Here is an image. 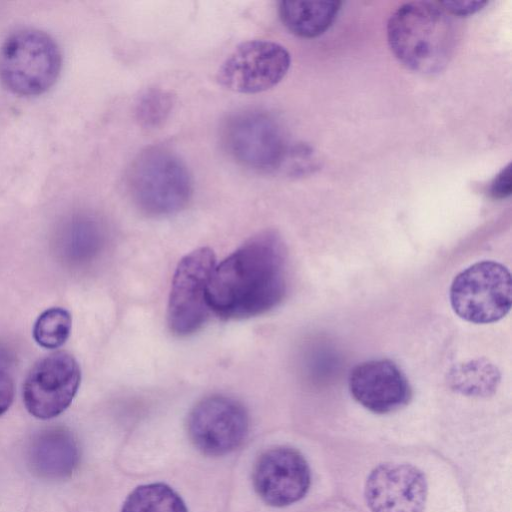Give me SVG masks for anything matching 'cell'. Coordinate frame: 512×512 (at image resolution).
I'll list each match as a JSON object with an SVG mask.
<instances>
[{
    "mask_svg": "<svg viewBox=\"0 0 512 512\" xmlns=\"http://www.w3.org/2000/svg\"><path fill=\"white\" fill-rule=\"evenodd\" d=\"M127 188L140 211L163 217L187 206L193 181L178 155L163 147H150L133 160L127 173Z\"/></svg>",
    "mask_w": 512,
    "mask_h": 512,
    "instance_id": "cell-3",
    "label": "cell"
},
{
    "mask_svg": "<svg viewBox=\"0 0 512 512\" xmlns=\"http://www.w3.org/2000/svg\"><path fill=\"white\" fill-rule=\"evenodd\" d=\"M71 327L72 318L66 309L49 308L36 319L33 326V338L43 348L56 349L66 342Z\"/></svg>",
    "mask_w": 512,
    "mask_h": 512,
    "instance_id": "cell-18",
    "label": "cell"
},
{
    "mask_svg": "<svg viewBox=\"0 0 512 512\" xmlns=\"http://www.w3.org/2000/svg\"><path fill=\"white\" fill-rule=\"evenodd\" d=\"M450 303L460 318L471 323L488 324L502 319L512 303L510 272L495 261L469 266L454 278Z\"/></svg>",
    "mask_w": 512,
    "mask_h": 512,
    "instance_id": "cell-5",
    "label": "cell"
},
{
    "mask_svg": "<svg viewBox=\"0 0 512 512\" xmlns=\"http://www.w3.org/2000/svg\"><path fill=\"white\" fill-rule=\"evenodd\" d=\"M353 398L377 414L394 412L411 397L408 380L400 368L387 359L369 360L355 366L349 375Z\"/></svg>",
    "mask_w": 512,
    "mask_h": 512,
    "instance_id": "cell-13",
    "label": "cell"
},
{
    "mask_svg": "<svg viewBox=\"0 0 512 512\" xmlns=\"http://www.w3.org/2000/svg\"><path fill=\"white\" fill-rule=\"evenodd\" d=\"M428 485L423 472L408 463H382L368 475L364 495L371 512H423Z\"/></svg>",
    "mask_w": 512,
    "mask_h": 512,
    "instance_id": "cell-12",
    "label": "cell"
},
{
    "mask_svg": "<svg viewBox=\"0 0 512 512\" xmlns=\"http://www.w3.org/2000/svg\"><path fill=\"white\" fill-rule=\"evenodd\" d=\"M500 381L498 369L489 361L478 359L454 367L449 382L455 391L473 397L492 394Z\"/></svg>",
    "mask_w": 512,
    "mask_h": 512,
    "instance_id": "cell-16",
    "label": "cell"
},
{
    "mask_svg": "<svg viewBox=\"0 0 512 512\" xmlns=\"http://www.w3.org/2000/svg\"><path fill=\"white\" fill-rule=\"evenodd\" d=\"M249 428L244 406L237 400L213 395L202 399L188 416L191 442L203 454L221 456L238 448Z\"/></svg>",
    "mask_w": 512,
    "mask_h": 512,
    "instance_id": "cell-10",
    "label": "cell"
},
{
    "mask_svg": "<svg viewBox=\"0 0 512 512\" xmlns=\"http://www.w3.org/2000/svg\"><path fill=\"white\" fill-rule=\"evenodd\" d=\"M488 192L494 199H504L512 192L511 164L505 166L491 181Z\"/></svg>",
    "mask_w": 512,
    "mask_h": 512,
    "instance_id": "cell-21",
    "label": "cell"
},
{
    "mask_svg": "<svg viewBox=\"0 0 512 512\" xmlns=\"http://www.w3.org/2000/svg\"><path fill=\"white\" fill-rule=\"evenodd\" d=\"M387 41L395 58L407 69L424 75L441 72L456 43L454 21L439 2L412 1L389 17Z\"/></svg>",
    "mask_w": 512,
    "mask_h": 512,
    "instance_id": "cell-2",
    "label": "cell"
},
{
    "mask_svg": "<svg viewBox=\"0 0 512 512\" xmlns=\"http://www.w3.org/2000/svg\"><path fill=\"white\" fill-rule=\"evenodd\" d=\"M14 398V381L6 355L0 351V416L12 404Z\"/></svg>",
    "mask_w": 512,
    "mask_h": 512,
    "instance_id": "cell-20",
    "label": "cell"
},
{
    "mask_svg": "<svg viewBox=\"0 0 512 512\" xmlns=\"http://www.w3.org/2000/svg\"><path fill=\"white\" fill-rule=\"evenodd\" d=\"M223 141L238 163L263 172L280 169L293 149L279 122L258 110L240 112L229 118L224 126Z\"/></svg>",
    "mask_w": 512,
    "mask_h": 512,
    "instance_id": "cell-6",
    "label": "cell"
},
{
    "mask_svg": "<svg viewBox=\"0 0 512 512\" xmlns=\"http://www.w3.org/2000/svg\"><path fill=\"white\" fill-rule=\"evenodd\" d=\"M121 512H188L182 498L163 483L138 486L126 498Z\"/></svg>",
    "mask_w": 512,
    "mask_h": 512,
    "instance_id": "cell-17",
    "label": "cell"
},
{
    "mask_svg": "<svg viewBox=\"0 0 512 512\" xmlns=\"http://www.w3.org/2000/svg\"><path fill=\"white\" fill-rule=\"evenodd\" d=\"M80 381V367L71 354H49L34 364L24 381V405L36 418H54L69 407Z\"/></svg>",
    "mask_w": 512,
    "mask_h": 512,
    "instance_id": "cell-9",
    "label": "cell"
},
{
    "mask_svg": "<svg viewBox=\"0 0 512 512\" xmlns=\"http://www.w3.org/2000/svg\"><path fill=\"white\" fill-rule=\"evenodd\" d=\"M340 1H282L279 17L283 25L302 38H315L325 33L336 20Z\"/></svg>",
    "mask_w": 512,
    "mask_h": 512,
    "instance_id": "cell-15",
    "label": "cell"
},
{
    "mask_svg": "<svg viewBox=\"0 0 512 512\" xmlns=\"http://www.w3.org/2000/svg\"><path fill=\"white\" fill-rule=\"evenodd\" d=\"M439 4L443 7V9L454 16H468L480 11L485 5L488 4L487 1L481 0H462V1H442Z\"/></svg>",
    "mask_w": 512,
    "mask_h": 512,
    "instance_id": "cell-22",
    "label": "cell"
},
{
    "mask_svg": "<svg viewBox=\"0 0 512 512\" xmlns=\"http://www.w3.org/2000/svg\"><path fill=\"white\" fill-rule=\"evenodd\" d=\"M174 104L172 94L162 88H149L143 92L135 106L138 122L146 128L162 124L169 116Z\"/></svg>",
    "mask_w": 512,
    "mask_h": 512,
    "instance_id": "cell-19",
    "label": "cell"
},
{
    "mask_svg": "<svg viewBox=\"0 0 512 512\" xmlns=\"http://www.w3.org/2000/svg\"><path fill=\"white\" fill-rule=\"evenodd\" d=\"M216 258L208 247L198 248L179 262L171 285L167 319L170 330L187 336L199 330L210 311L207 292Z\"/></svg>",
    "mask_w": 512,
    "mask_h": 512,
    "instance_id": "cell-7",
    "label": "cell"
},
{
    "mask_svg": "<svg viewBox=\"0 0 512 512\" xmlns=\"http://www.w3.org/2000/svg\"><path fill=\"white\" fill-rule=\"evenodd\" d=\"M32 470L42 478L57 480L70 476L79 460L72 434L63 428H49L35 436L29 449Z\"/></svg>",
    "mask_w": 512,
    "mask_h": 512,
    "instance_id": "cell-14",
    "label": "cell"
},
{
    "mask_svg": "<svg viewBox=\"0 0 512 512\" xmlns=\"http://www.w3.org/2000/svg\"><path fill=\"white\" fill-rule=\"evenodd\" d=\"M291 56L282 45L268 40H250L238 45L217 72L226 89L254 94L277 85L287 74Z\"/></svg>",
    "mask_w": 512,
    "mask_h": 512,
    "instance_id": "cell-8",
    "label": "cell"
},
{
    "mask_svg": "<svg viewBox=\"0 0 512 512\" xmlns=\"http://www.w3.org/2000/svg\"><path fill=\"white\" fill-rule=\"evenodd\" d=\"M62 65L58 45L47 33L23 29L0 46V80L12 93L37 96L56 82Z\"/></svg>",
    "mask_w": 512,
    "mask_h": 512,
    "instance_id": "cell-4",
    "label": "cell"
},
{
    "mask_svg": "<svg viewBox=\"0 0 512 512\" xmlns=\"http://www.w3.org/2000/svg\"><path fill=\"white\" fill-rule=\"evenodd\" d=\"M286 293V252L281 237L263 231L216 265L208 285L210 311L226 320L275 308Z\"/></svg>",
    "mask_w": 512,
    "mask_h": 512,
    "instance_id": "cell-1",
    "label": "cell"
},
{
    "mask_svg": "<svg viewBox=\"0 0 512 512\" xmlns=\"http://www.w3.org/2000/svg\"><path fill=\"white\" fill-rule=\"evenodd\" d=\"M252 480L256 493L266 504L284 507L306 495L311 475L300 452L290 447H276L258 458Z\"/></svg>",
    "mask_w": 512,
    "mask_h": 512,
    "instance_id": "cell-11",
    "label": "cell"
}]
</instances>
